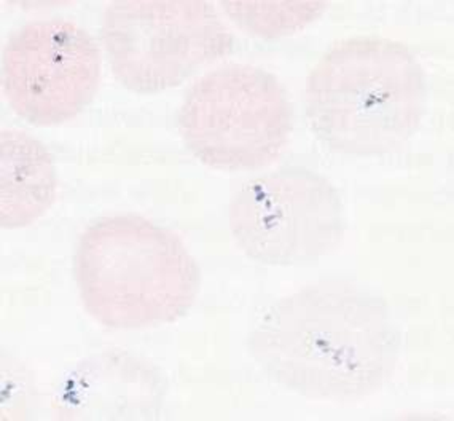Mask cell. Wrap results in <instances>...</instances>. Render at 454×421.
<instances>
[{"mask_svg":"<svg viewBox=\"0 0 454 421\" xmlns=\"http://www.w3.org/2000/svg\"><path fill=\"white\" fill-rule=\"evenodd\" d=\"M402 334L383 297L348 280H322L276 300L247 337L271 382L301 398L354 404L397 369Z\"/></svg>","mask_w":454,"mask_h":421,"instance_id":"6da1fadb","label":"cell"},{"mask_svg":"<svg viewBox=\"0 0 454 421\" xmlns=\"http://www.w3.org/2000/svg\"><path fill=\"white\" fill-rule=\"evenodd\" d=\"M305 109L314 136L340 155H391L423 125L427 80L405 44L378 36L338 40L309 70Z\"/></svg>","mask_w":454,"mask_h":421,"instance_id":"7a4b0ae2","label":"cell"},{"mask_svg":"<svg viewBox=\"0 0 454 421\" xmlns=\"http://www.w3.org/2000/svg\"><path fill=\"white\" fill-rule=\"evenodd\" d=\"M74 276L85 312L114 330L160 328L195 305L201 270L181 236L136 214L98 218L80 234Z\"/></svg>","mask_w":454,"mask_h":421,"instance_id":"3957f363","label":"cell"},{"mask_svg":"<svg viewBox=\"0 0 454 421\" xmlns=\"http://www.w3.org/2000/svg\"><path fill=\"white\" fill-rule=\"evenodd\" d=\"M177 128L188 152L212 170L259 171L289 146L294 107L270 70L223 64L188 88Z\"/></svg>","mask_w":454,"mask_h":421,"instance_id":"277c9868","label":"cell"},{"mask_svg":"<svg viewBox=\"0 0 454 421\" xmlns=\"http://www.w3.org/2000/svg\"><path fill=\"white\" fill-rule=\"evenodd\" d=\"M102 45L118 83L163 93L230 55L235 37L206 0H115L102 13Z\"/></svg>","mask_w":454,"mask_h":421,"instance_id":"5b68a950","label":"cell"},{"mask_svg":"<svg viewBox=\"0 0 454 421\" xmlns=\"http://www.w3.org/2000/svg\"><path fill=\"white\" fill-rule=\"evenodd\" d=\"M228 226L238 248L254 262L313 266L345 240V206L325 176L287 166L247 180L236 192Z\"/></svg>","mask_w":454,"mask_h":421,"instance_id":"8992f818","label":"cell"},{"mask_svg":"<svg viewBox=\"0 0 454 421\" xmlns=\"http://www.w3.org/2000/svg\"><path fill=\"white\" fill-rule=\"evenodd\" d=\"M93 36L63 18L35 20L10 34L2 53V91L18 117L34 126L71 122L101 85Z\"/></svg>","mask_w":454,"mask_h":421,"instance_id":"52a82bcc","label":"cell"},{"mask_svg":"<svg viewBox=\"0 0 454 421\" xmlns=\"http://www.w3.org/2000/svg\"><path fill=\"white\" fill-rule=\"evenodd\" d=\"M163 383L153 367L125 353L82 361L56 388L58 420H139L158 414Z\"/></svg>","mask_w":454,"mask_h":421,"instance_id":"ba28073f","label":"cell"},{"mask_svg":"<svg viewBox=\"0 0 454 421\" xmlns=\"http://www.w3.org/2000/svg\"><path fill=\"white\" fill-rule=\"evenodd\" d=\"M58 174L50 150L23 130L0 133V226L18 230L35 224L53 206Z\"/></svg>","mask_w":454,"mask_h":421,"instance_id":"9c48e42d","label":"cell"},{"mask_svg":"<svg viewBox=\"0 0 454 421\" xmlns=\"http://www.w3.org/2000/svg\"><path fill=\"white\" fill-rule=\"evenodd\" d=\"M220 5L239 29L255 37L278 39L313 23L329 2H220Z\"/></svg>","mask_w":454,"mask_h":421,"instance_id":"30bf717a","label":"cell"}]
</instances>
